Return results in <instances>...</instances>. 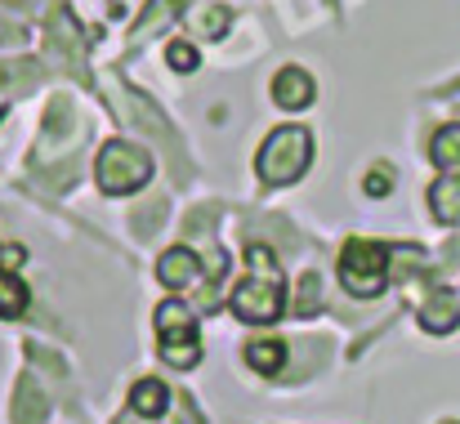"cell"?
Returning a JSON list of instances; mask_svg holds the SVG:
<instances>
[{
    "label": "cell",
    "mask_w": 460,
    "mask_h": 424,
    "mask_svg": "<svg viewBox=\"0 0 460 424\" xmlns=\"http://www.w3.org/2000/svg\"><path fill=\"white\" fill-rule=\"evenodd\" d=\"M246 264H251V278H242L237 290L228 295V308L237 322L246 326H269L282 317L287 308V290H282V273H278V260L264 242H251L246 246Z\"/></svg>",
    "instance_id": "6da1fadb"
},
{
    "label": "cell",
    "mask_w": 460,
    "mask_h": 424,
    "mask_svg": "<svg viewBox=\"0 0 460 424\" xmlns=\"http://www.w3.org/2000/svg\"><path fill=\"white\" fill-rule=\"evenodd\" d=\"M308 161H313V135L300 130V126H282V130H273V135L264 139V147H260L255 174H260V183L282 188V183H296V179L305 174Z\"/></svg>",
    "instance_id": "7a4b0ae2"
},
{
    "label": "cell",
    "mask_w": 460,
    "mask_h": 424,
    "mask_svg": "<svg viewBox=\"0 0 460 424\" xmlns=\"http://www.w3.org/2000/svg\"><path fill=\"white\" fill-rule=\"evenodd\" d=\"M94 174H99V188H103L108 197H130V192H139V188L153 179V152L139 147V143L112 139L99 147Z\"/></svg>",
    "instance_id": "3957f363"
},
{
    "label": "cell",
    "mask_w": 460,
    "mask_h": 424,
    "mask_svg": "<svg viewBox=\"0 0 460 424\" xmlns=\"http://www.w3.org/2000/svg\"><path fill=\"white\" fill-rule=\"evenodd\" d=\"M340 282L358 299H376L389 286V251H385V242H362V237L344 242V251H340Z\"/></svg>",
    "instance_id": "277c9868"
},
{
    "label": "cell",
    "mask_w": 460,
    "mask_h": 424,
    "mask_svg": "<svg viewBox=\"0 0 460 424\" xmlns=\"http://www.w3.org/2000/svg\"><path fill=\"white\" fill-rule=\"evenodd\" d=\"M45 58H49V63H58L63 72H72V76H81V81H85V45H81V36H76V27H72V13H67V9H54V13H49Z\"/></svg>",
    "instance_id": "5b68a950"
},
{
    "label": "cell",
    "mask_w": 460,
    "mask_h": 424,
    "mask_svg": "<svg viewBox=\"0 0 460 424\" xmlns=\"http://www.w3.org/2000/svg\"><path fill=\"white\" fill-rule=\"evenodd\" d=\"M156 282L165 286V290H192V286H201V255L192 246H170L156 260Z\"/></svg>",
    "instance_id": "8992f818"
},
{
    "label": "cell",
    "mask_w": 460,
    "mask_h": 424,
    "mask_svg": "<svg viewBox=\"0 0 460 424\" xmlns=\"http://www.w3.org/2000/svg\"><path fill=\"white\" fill-rule=\"evenodd\" d=\"M313 99H317V85H313V76L305 67L291 63V67H282L273 76V103L282 112H305V108H313Z\"/></svg>",
    "instance_id": "52a82bcc"
},
{
    "label": "cell",
    "mask_w": 460,
    "mask_h": 424,
    "mask_svg": "<svg viewBox=\"0 0 460 424\" xmlns=\"http://www.w3.org/2000/svg\"><path fill=\"white\" fill-rule=\"evenodd\" d=\"M49 416V393L45 384L36 380V371H22L18 389H13V402H9V420L13 424H40Z\"/></svg>",
    "instance_id": "ba28073f"
},
{
    "label": "cell",
    "mask_w": 460,
    "mask_h": 424,
    "mask_svg": "<svg viewBox=\"0 0 460 424\" xmlns=\"http://www.w3.org/2000/svg\"><path fill=\"white\" fill-rule=\"evenodd\" d=\"M420 326H425V331H434V335L456 331V326H460V295H456V290L438 286V290L420 304Z\"/></svg>",
    "instance_id": "9c48e42d"
},
{
    "label": "cell",
    "mask_w": 460,
    "mask_h": 424,
    "mask_svg": "<svg viewBox=\"0 0 460 424\" xmlns=\"http://www.w3.org/2000/svg\"><path fill=\"white\" fill-rule=\"evenodd\" d=\"M40 139L45 143H76V108H72V99H54L49 108H45V117H40Z\"/></svg>",
    "instance_id": "30bf717a"
},
{
    "label": "cell",
    "mask_w": 460,
    "mask_h": 424,
    "mask_svg": "<svg viewBox=\"0 0 460 424\" xmlns=\"http://www.w3.org/2000/svg\"><path fill=\"white\" fill-rule=\"evenodd\" d=\"M165 407H170V389L161 380H135V389H130V411L135 416L156 420V416H165Z\"/></svg>",
    "instance_id": "8fae6325"
},
{
    "label": "cell",
    "mask_w": 460,
    "mask_h": 424,
    "mask_svg": "<svg viewBox=\"0 0 460 424\" xmlns=\"http://www.w3.org/2000/svg\"><path fill=\"white\" fill-rule=\"evenodd\" d=\"M429 210L438 224H460V174H443L429 188Z\"/></svg>",
    "instance_id": "7c38bea8"
},
{
    "label": "cell",
    "mask_w": 460,
    "mask_h": 424,
    "mask_svg": "<svg viewBox=\"0 0 460 424\" xmlns=\"http://www.w3.org/2000/svg\"><path fill=\"white\" fill-rule=\"evenodd\" d=\"M197 331V317L183 299H165L156 308V340H170V335H192Z\"/></svg>",
    "instance_id": "4fadbf2b"
},
{
    "label": "cell",
    "mask_w": 460,
    "mask_h": 424,
    "mask_svg": "<svg viewBox=\"0 0 460 424\" xmlns=\"http://www.w3.org/2000/svg\"><path fill=\"white\" fill-rule=\"evenodd\" d=\"M287 344H278V340H251L246 344V362L260 371V375H282L287 371Z\"/></svg>",
    "instance_id": "5bb4252c"
},
{
    "label": "cell",
    "mask_w": 460,
    "mask_h": 424,
    "mask_svg": "<svg viewBox=\"0 0 460 424\" xmlns=\"http://www.w3.org/2000/svg\"><path fill=\"white\" fill-rule=\"evenodd\" d=\"M36 81H40V63H0V94L4 99L36 90Z\"/></svg>",
    "instance_id": "9a60e30c"
},
{
    "label": "cell",
    "mask_w": 460,
    "mask_h": 424,
    "mask_svg": "<svg viewBox=\"0 0 460 424\" xmlns=\"http://www.w3.org/2000/svg\"><path fill=\"white\" fill-rule=\"evenodd\" d=\"M228 22H233V13H228V4H219V0L197 4V9H192V18H188V27H192V31H201V36H210V40H219Z\"/></svg>",
    "instance_id": "2e32d148"
},
{
    "label": "cell",
    "mask_w": 460,
    "mask_h": 424,
    "mask_svg": "<svg viewBox=\"0 0 460 424\" xmlns=\"http://www.w3.org/2000/svg\"><path fill=\"white\" fill-rule=\"evenodd\" d=\"M161 358H165L170 367H179V371H192V367L201 362V340H197V331H192V335H170V340H161Z\"/></svg>",
    "instance_id": "e0dca14e"
},
{
    "label": "cell",
    "mask_w": 460,
    "mask_h": 424,
    "mask_svg": "<svg viewBox=\"0 0 460 424\" xmlns=\"http://www.w3.org/2000/svg\"><path fill=\"white\" fill-rule=\"evenodd\" d=\"M429 161L438 165V170H460V126H443L434 143H429Z\"/></svg>",
    "instance_id": "ac0fdd59"
},
{
    "label": "cell",
    "mask_w": 460,
    "mask_h": 424,
    "mask_svg": "<svg viewBox=\"0 0 460 424\" xmlns=\"http://www.w3.org/2000/svg\"><path fill=\"white\" fill-rule=\"evenodd\" d=\"M179 9H183V0H153V4L144 9V18H139L135 36H139V40H144V36H156L170 18H179Z\"/></svg>",
    "instance_id": "d6986e66"
},
{
    "label": "cell",
    "mask_w": 460,
    "mask_h": 424,
    "mask_svg": "<svg viewBox=\"0 0 460 424\" xmlns=\"http://www.w3.org/2000/svg\"><path fill=\"white\" fill-rule=\"evenodd\" d=\"M322 304H326V299H322V278H317V273H305L296 299H291V313H296V317H317Z\"/></svg>",
    "instance_id": "ffe728a7"
},
{
    "label": "cell",
    "mask_w": 460,
    "mask_h": 424,
    "mask_svg": "<svg viewBox=\"0 0 460 424\" xmlns=\"http://www.w3.org/2000/svg\"><path fill=\"white\" fill-rule=\"evenodd\" d=\"M22 313H27V282L0 273V317H22Z\"/></svg>",
    "instance_id": "44dd1931"
},
{
    "label": "cell",
    "mask_w": 460,
    "mask_h": 424,
    "mask_svg": "<svg viewBox=\"0 0 460 424\" xmlns=\"http://www.w3.org/2000/svg\"><path fill=\"white\" fill-rule=\"evenodd\" d=\"M165 63H170L174 72H197V49H192L188 40H174V45L165 49Z\"/></svg>",
    "instance_id": "7402d4cb"
},
{
    "label": "cell",
    "mask_w": 460,
    "mask_h": 424,
    "mask_svg": "<svg viewBox=\"0 0 460 424\" xmlns=\"http://www.w3.org/2000/svg\"><path fill=\"white\" fill-rule=\"evenodd\" d=\"M362 192H367V197H389V192H394V170H389V165H376V170L367 174Z\"/></svg>",
    "instance_id": "603a6c76"
},
{
    "label": "cell",
    "mask_w": 460,
    "mask_h": 424,
    "mask_svg": "<svg viewBox=\"0 0 460 424\" xmlns=\"http://www.w3.org/2000/svg\"><path fill=\"white\" fill-rule=\"evenodd\" d=\"M22 40H27V27H18V22L0 18V49H4V45H22Z\"/></svg>",
    "instance_id": "cb8c5ba5"
},
{
    "label": "cell",
    "mask_w": 460,
    "mask_h": 424,
    "mask_svg": "<svg viewBox=\"0 0 460 424\" xmlns=\"http://www.w3.org/2000/svg\"><path fill=\"white\" fill-rule=\"evenodd\" d=\"M4 264H22V251H18V246H13V251H0V269H4Z\"/></svg>",
    "instance_id": "d4e9b609"
},
{
    "label": "cell",
    "mask_w": 460,
    "mask_h": 424,
    "mask_svg": "<svg viewBox=\"0 0 460 424\" xmlns=\"http://www.w3.org/2000/svg\"><path fill=\"white\" fill-rule=\"evenodd\" d=\"M4 4H13V9H40V0H4Z\"/></svg>",
    "instance_id": "484cf974"
},
{
    "label": "cell",
    "mask_w": 460,
    "mask_h": 424,
    "mask_svg": "<svg viewBox=\"0 0 460 424\" xmlns=\"http://www.w3.org/2000/svg\"><path fill=\"white\" fill-rule=\"evenodd\" d=\"M443 424H456V420H443Z\"/></svg>",
    "instance_id": "4316f807"
},
{
    "label": "cell",
    "mask_w": 460,
    "mask_h": 424,
    "mask_svg": "<svg viewBox=\"0 0 460 424\" xmlns=\"http://www.w3.org/2000/svg\"><path fill=\"white\" fill-rule=\"evenodd\" d=\"M0 117H4V108H0Z\"/></svg>",
    "instance_id": "83f0119b"
}]
</instances>
